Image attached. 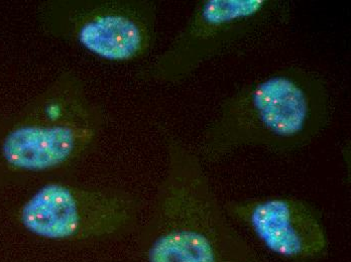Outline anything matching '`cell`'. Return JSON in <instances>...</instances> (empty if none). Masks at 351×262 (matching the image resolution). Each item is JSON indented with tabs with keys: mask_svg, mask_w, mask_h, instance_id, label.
I'll return each mask as SVG.
<instances>
[{
	"mask_svg": "<svg viewBox=\"0 0 351 262\" xmlns=\"http://www.w3.org/2000/svg\"><path fill=\"white\" fill-rule=\"evenodd\" d=\"M140 199L123 189L49 183L19 211L25 230L51 241H84L128 231L138 224Z\"/></svg>",
	"mask_w": 351,
	"mask_h": 262,
	"instance_id": "8992f818",
	"label": "cell"
},
{
	"mask_svg": "<svg viewBox=\"0 0 351 262\" xmlns=\"http://www.w3.org/2000/svg\"><path fill=\"white\" fill-rule=\"evenodd\" d=\"M47 35L113 64L149 56L158 38V4L151 0H50L38 6Z\"/></svg>",
	"mask_w": 351,
	"mask_h": 262,
	"instance_id": "5b68a950",
	"label": "cell"
},
{
	"mask_svg": "<svg viewBox=\"0 0 351 262\" xmlns=\"http://www.w3.org/2000/svg\"><path fill=\"white\" fill-rule=\"evenodd\" d=\"M333 113L332 93L320 74L301 67L277 70L222 101L196 153L203 163L213 165L241 148L296 153L326 131Z\"/></svg>",
	"mask_w": 351,
	"mask_h": 262,
	"instance_id": "6da1fadb",
	"label": "cell"
},
{
	"mask_svg": "<svg viewBox=\"0 0 351 262\" xmlns=\"http://www.w3.org/2000/svg\"><path fill=\"white\" fill-rule=\"evenodd\" d=\"M235 226L265 250L288 262H317L328 254L330 240L320 213L292 196H265L223 203Z\"/></svg>",
	"mask_w": 351,
	"mask_h": 262,
	"instance_id": "52a82bcc",
	"label": "cell"
},
{
	"mask_svg": "<svg viewBox=\"0 0 351 262\" xmlns=\"http://www.w3.org/2000/svg\"><path fill=\"white\" fill-rule=\"evenodd\" d=\"M282 0H202L197 2L181 31L136 79L175 85L187 80L209 61L239 48L286 21Z\"/></svg>",
	"mask_w": 351,
	"mask_h": 262,
	"instance_id": "277c9868",
	"label": "cell"
},
{
	"mask_svg": "<svg viewBox=\"0 0 351 262\" xmlns=\"http://www.w3.org/2000/svg\"><path fill=\"white\" fill-rule=\"evenodd\" d=\"M106 112L76 72L58 74L27 105L0 120V163L18 174L67 167L106 129Z\"/></svg>",
	"mask_w": 351,
	"mask_h": 262,
	"instance_id": "3957f363",
	"label": "cell"
},
{
	"mask_svg": "<svg viewBox=\"0 0 351 262\" xmlns=\"http://www.w3.org/2000/svg\"><path fill=\"white\" fill-rule=\"evenodd\" d=\"M167 167L141 232L147 262H261L226 214L196 151L166 134Z\"/></svg>",
	"mask_w": 351,
	"mask_h": 262,
	"instance_id": "7a4b0ae2",
	"label": "cell"
}]
</instances>
